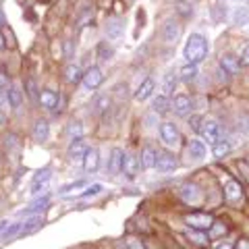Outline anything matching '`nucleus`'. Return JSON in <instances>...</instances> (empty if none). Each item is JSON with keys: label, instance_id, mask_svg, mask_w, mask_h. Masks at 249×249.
Instances as JSON below:
<instances>
[{"label": "nucleus", "instance_id": "nucleus-1", "mask_svg": "<svg viewBox=\"0 0 249 249\" xmlns=\"http://www.w3.org/2000/svg\"><path fill=\"white\" fill-rule=\"evenodd\" d=\"M183 56L189 65H199V62L208 56V40L201 34H191L187 37Z\"/></svg>", "mask_w": 249, "mask_h": 249}, {"label": "nucleus", "instance_id": "nucleus-2", "mask_svg": "<svg viewBox=\"0 0 249 249\" xmlns=\"http://www.w3.org/2000/svg\"><path fill=\"white\" fill-rule=\"evenodd\" d=\"M199 135L204 137V142H208L210 145H214L218 139L222 137V129H220V124H218V121L214 119H204L199 124Z\"/></svg>", "mask_w": 249, "mask_h": 249}, {"label": "nucleus", "instance_id": "nucleus-3", "mask_svg": "<svg viewBox=\"0 0 249 249\" xmlns=\"http://www.w3.org/2000/svg\"><path fill=\"white\" fill-rule=\"evenodd\" d=\"M160 137L168 147H178L181 145V133L173 123H162L160 124Z\"/></svg>", "mask_w": 249, "mask_h": 249}, {"label": "nucleus", "instance_id": "nucleus-4", "mask_svg": "<svg viewBox=\"0 0 249 249\" xmlns=\"http://www.w3.org/2000/svg\"><path fill=\"white\" fill-rule=\"evenodd\" d=\"M185 222L189 224L191 229H197V231H208V229L214 224L212 216H208V214H197V212L185 216Z\"/></svg>", "mask_w": 249, "mask_h": 249}, {"label": "nucleus", "instance_id": "nucleus-5", "mask_svg": "<svg viewBox=\"0 0 249 249\" xmlns=\"http://www.w3.org/2000/svg\"><path fill=\"white\" fill-rule=\"evenodd\" d=\"M224 197L232 206L241 204L243 201V189H241V185L237 181H227V185H224Z\"/></svg>", "mask_w": 249, "mask_h": 249}, {"label": "nucleus", "instance_id": "nucleus-6", "mask_svg": "<svg viewBox=\"0 0 249 249\" xmlns=\"http://www.w3.org/2000/svg\"><path fill=\"white\" fill-rule=\"evenodd\" d=\"M178 196H181V199L187 201V204H197L201 199V193L193 183H185V185L178 187Z\"/></svg>", "mask_w": 249, "mask_h": 249}, {"label": "nucleus", "instance_id": "nucleus-7", "mask_svg": "<svg viewBox=\"0 0 249 249\" xmlns=\"http://www.w3.org/2000/svg\"><path fill=\"white\" fill-rule=\"evenodd\" d=\"M102 81H104V75H102V71H100L98 67H91V69H88V71L83 73V85L88 89L100 88V83Z\"/></svg>", "mask_w": 249, "mask_h": 249}, {"label": "nucleus", "instance_id": "nucleus-8", "mask_svg": "<svg viewBox=\"0 0 249 249\" xmlns=\"http://www.w3.org/2000/svg\"><path fill=\"white\" fill-rule=\"evenodd\" d=\"M162 37H164L166 44H175L181 37V25L175 19H168L164 23V29H162Z\"/></svg>", "mask_w": 249, "mask_h": 249}, {"label": "nucleus", "instance_id": "nucleus-9", "mask_svg": "<svg viewBox=\"0 0 249 249\" xmlns=\"http://www.w3.org/2000/svg\"><path fill=\"white\" fill-rule=\"evenodd\" d=\"M178 162L175 156H170L166 152L158 154V160H156V168H158V173H173V170H177Z\"/></svg>", "mask_w": 249, "mask_h": 249}, {"label": "nucleus", "instance_id": "nucleus-10", "mask_svg": "<svg viewBox=\"0 0 249 249\" xmlns=\"http://www.w3.org/2000/svg\"><path fill=\"white\" fill-rule=\"evenodd\" d=\"M89 147H85V143L81 139H71V145H69V160L71 162H83L85 154H88Z\"/></svg>", "mask_w": 249, "mask_h": 249}, {"label": "nucleus", "instance_id": "nucleus-11", "mask_svg": "<svg viewBox=\"0 0 249 249\" xmlns=\"http://www.w3.org/2000/svg\"><path fill=\"white\" fill-rule=\"evenodd\" d=\"M123 164H124V152L121 147H114L110 152V160H108V170H110L112 175H119V173H123Z\"/></svg>", "mask_w": 249, "mask_h": 249}, {"label": "nucleus", "instance_id": "nucleus-12", "mask_svg": "<svg viewBox=\"0 0 249 249\" xmlns=\"http://www.w3.org/2000/svg\"><path fill=\"white\" fill-rule=\"evenodd\" d=\"M37 100H40V104H42L44 108H48V110H56L58 102H60L58 93L52 91V89H42L40 96H37Z\"/></svg>", "mask_w": 249, "mask_h": 249}, {"label": "nucleus", "instance_id": "nucleus-13", "mask_svg": "<svg viewBox=\"0 0 249 249\" xmlns=\"http://www.w3.org/2000/svg\"><path fill=\"white\" fill-rule=\"evenodd\" d=\"M52 178V173L48 168H44V170H40L36 177H34V181H31V193H40V191H44L46 189V185H48V181Z\"/></svg>", "mask_w": 249, "mask_h": 249}, {"label": "nucleus", "instance_id": "nucleus-14", "mask_svg": "<svg viewBox=\"0 0 249 249\" xmlns=\"http://www.w3.org/2000/svg\"><path fill=\"white\" fill-rule=\"evenodd\" d=\"M98 166H100V152L96 147H89L88 154H85V158H83V168L88 170V173H96Z\"/></svg>", "mask_w": 249, "mask_h": 249}, {"label": "nucleus", "instance_id": "nucleus-15", "mask_svg": "<svg viewBox=\"0 0 249 249\" xmlns=\"http://www.w3.org/2000/svg\"><path fill=\"white\" fill-rule=\"evenodd\" d=\"M187 154H189L191 160H204L206 158V143L199 142V139H191L189 147H187Z\"/></svg>", "mask_w": 249, "mask_h": 249}, {"label": "nucleus", "instance_id": "nucleus-16", "mask_svg": "<svg viewBox=\"0 0 249 249\" xmlns=\"http://www.w3.org/2000/svg\"><path fill=\"white\" fill-rule=\"evenodd\" d=\"M123 21L121 19H116V17H112V19H108L106 21V27H104V31H106V36L110 37V40H116V37H121L123 36Z\"/></svg>", "mask_w": 249, "mask_h": 249}, {"label": "nucleus", "instance_id": "nucleus-17", "mask_svg": "<svg viewBox=\"0 0 249 249\" xmlns=\"http://www.w3.org/2000/svg\"><path fill=\"white\" fill-rule=\"evenodd\" d=\"M139 164H142V160H137L133 154L124 152V164H123V173L124 175H127V177H135Z\"/></svg>", "mask_w": 249, "mask_h": 249}, {"label": "nucleus", "instance_id": "nucleus-18", "mask_svg": "<svg viewBox=\"0 0 249 249\" xmlns=\"http://www.w3.org/2000/svg\"><path fill=\"white\" fill-rule=\"evenodd\" d=\"M220 67H222L227 73L237 75V73H239V69H241V60L235 58L232 54H224V56L220 58Z\"/></svg>", "mask_w": 249, "mask_h": 249}, {"label": "nucleus", "instance_id": "nucleus-19", "mask_svg": "<svg viewBox=\"0 0 249 249\" xmlns=\"http://www.w3.org/2000/svg\"><path fill=\"white\" fill-rule=\"evenodd\" d=\"M48 135H50V124H48V121L40 119L34 124V139L36 142H46Z\"/></svg>", "mask_w": 249, "mask_h": 249}, {"label": "nucleus", "instance_id": "nucleus-20", "mask_svg": "<svg viewBox=\"0 0 249 249\" xmlns=\"http://www.w3.org/2000/svg\"><path fill=\"white\" fill-rule=\"evenodd\" d=\"M173 110H175V114H178V116H185L187 112L191 110V100L187 98V96H177V98L173 100Z\"/></svg>", "mask_w": 249, "mask_h": 249}, {"label": "nucleus", "instance_id": "nucleus-21", "mask_svg": "<svg viewBox=\"0 0 249 249\" xmlns=\"http://www.w3.org/2000/svg\"><path fill=\"white\" fill-rule=\"evenodd\" d=\"M142 166L143 168H156V160H158V152L154 150V147H143L142 152Z\"/></svg>", "mask_w": 249, "mask_h": 249}, {"label": "nucleus", "instance_id": "nucleus-22", "mask_svg": "<svg viewBox=\"0 0 249 249\" xmlns=\"http://www.w3.org/2000/svg\"><path fill=\"white\" fill-rule=\"evenodd\" d=\"M65 79L69 83H79L83 81V71H81V67L79 65H69L65 69Z\"/></svg>", "mask_w": 249, "mask_h": 249}, {"label": "nucleus", "instance_id": "nucleus-23", "mask_svg": "<svg viewBox=\"0 0 249 249\" xmlns=\"http://www.w3.org/2000/svg\"><path fill=\"white\" fill-rule=\"evenodd\" d=\"M152 91H154V81H152V79H145V81L137 88V91H135V100L143 102V100H147V98L152 96Z\"/></svg>", "mask_w": 249, "mask_h": 249}, {"label": "nucleus", "instance_id": "nucleus-24", "mask_svg": "<svg viewBox=\"0 0 249 249\" xmlns=\"http://www.w3.org/2000/svg\"><path fill=\"white\" fill-rule=\"evenodd\" d=\"M6 96H9V104L13 106V108H19L21 106V102H23V93H21V88L17 83H13L11 88H9V91H6Z\"/></svg>", "mask_w": 249, "mask_h": 249}, {"label": "nucleus", "instance_id": "nucleus-25", "mask_svg": "<svg viewBox=\"0 0 249 249\" xmlns=\"http://www.w3.org/2000/svg\"><path fill=\"white\" fill-rule=\"evenodd\" d=\"M170 106H173V104H170L168 96H164V93H160V96H156V98H154V102H152V108H154V112H158V114L166 112Z\"/></svg>", "mask_w": 249, "mask_h": 249}, {"label": "nucleus", "instance_id": "nucleus-26", "mask_svg": "<svg viewBox=\"0 0 249 249\" xmlns=\"http://www.w3.org/2000/svg\"><path fill=\"white\" fill-rule=\"evenodd\" d=\"M175 88H177V75L170 71V73L164 75V83H162V93L170 98V96H173V91H175Z\"/></svg>", "mask_w": 249, "mask_h": 249}, {"label": "nucleus", "instance_id": "nucleus-27", "mask_svg": "<svg viewBox=\"0 0 249 249\" xmlns=\"http://www.w3.org/2000/svg\"><path fill=\"white\" fill-rule=\"evenodd\" d=\"M212 150H214V156H218V158H222L224 154H229V152L232 150V143L229 142V139L220 137V139H218V142L212 145Z\"/></svg>", "mask_w": 249, "mask_h": 249}, {"label": "nucleus", "instance_id": "nucleus-28", "mask_svg": "<svg viewBox=\"0 0 249 249\" xmlns=\"http://www.w3.org/2000/svg\"><path fill=\"white\" fill-rule=\"evenodd\" d=\"M48 201H50V197L48 196H44V197H40V199H36L34 201V204H31L29 208H25V210H23V216H25V214H31V212H40V210H44L46 206H48Z\"/></svg>", "mask_w": 249, "mask_h": 249}, {"label": "nucleus", "instance_id": "nucleus-29", "mask_svg": "<svg viewBox=\"0 0 249 249\" xmlns=\"http://www.w3.org/2000/svg\"><path fill=\"white\" fill-rule=\"evenodd\" d=\"M197 77V65H189V62H187V65L181 69V79L183 81H193Z\"/></svg>", "mask_w": 249, "mask_h": 249}, {"label": "nucleus", "instance_id": "nucleus-30", "mask_svg": "<svg viewBox=\"0 0 249 249\" xmlns=\"http://www.w3.org/2000/svg\"><path fill=\"white\" fill-rule=\"evenodd\" d=\"M67 133H69V137H71V139H81L83 137V124L79 121H73L67 127Z\"/></svg>", "mask_w": 249, "mask_h": 249}, {"label": "nucleus", "instance_id": "nucleus-31", "mask_svg": "<svg viewBox=\"0 0 249 249\" xmlns=\"http://www.w3.org/2000/svg\"><path fill=\"white\" fill-rule=\"evenodd\" d=\"M249 21V11L247 9H237L235 13H232V23L235 25H243V23Z\"/></svg>", "mask_w": 249, "mask_h": 249}, {"label": "nucleus", "instance_id": "nucleus-32", "mask_svg": "<svg viewBox=\"0 0 249 249\" xmlns=\"http://www.w3.org/2000/svg\"><path fill=\"white\" fill-rule=\"evenodd\" d=\"M23 227H25V222H15V224H11V227H6V231L2 232V237L4 239H11V237L17 235V232H21Z\"/></svg>", "mask_w": 249, "mask_h": 249}, {"label": "nucleus", "instance_id": "nucleus-33", "mask_svg": "<svg viewBox=\"0 0 249 249\" xmlns=\"http://www.w3.org/2000/svg\"><path fill=\"white\" fill-rule=\"evenodd\" d=\"M104 191V185H100V183H93L89 185L88 189H85L83 193H79V197H89V196H98V193H102Z\"/></svg>", "mask_w": 249, "mask_h": 249}, {"label": "nucleus", "instance_id": "nucleus-34", "mask_svg": "<svg viewBox=\"0 0 249 249\" xmlns=\"http://www.w3.org/2000/svg\"><path fill=\"white\" fill-rule=\"evenodd\" d=\"M98 56L102 58V60H108V58L112 56V48H110V46H108L106 42H102V44L98 46Z\"/></svg>", "mask_w": 249, "mask_h": 249}, {"label": "nucleus", "instance_id": "nucleus-35", "mask_svg": "<svg viewBox=\"0 0 249 249\" xmlns=\"http://www.w3.org/2000/svg\"><path fill=\"white\" fill-rule=\"evenodd\" d=\"M108 106H110V100H108V96H104V98H98V102H96V112L98 114H102V112H106L108 110Z\"/></svg>", "mask_w": 249, "mask_h": 249}, {"label": "nucleus", "instance_id": "nucleus-36", "mask_svg": "<svg viewBox=\"0 0 249 249\" xmlns=\"http://www.w3.org/2000/svg\"><path fill=\"white\" fill-rule=\"evenodd\" d=\"M187 237H189L191 241H196V243L197 245H206V237H204V232H197V229L196 231H189V232H187Z\"/></svg>", "mask_w": 249, "mask_h": 249}, {"label": "nucleus", "instance_id": "nucleus-37", "mask_svg": "<svg viewBox=\"0 0 249 249\" xmlns=\"http://www.w3.org/2000/svg\"><path fill=\"white\" fill-rule=\"evenodd\" d=\"M83 185H85V181H75V183H69V185H65V187H60V193H62V196H67L69 191H77V189H81Z\"/></svg>", "mask_w": 249, "mask_h": 249}, {"label": "nucleus", "instance_id": "nucleus-38", "mask_svg": "<svg viewBox=\"0 0 249 249\" xmlns=\"http://www.w3.org/2000/svg\"><path fill=\"white\" fill-rule=\"evenodd\" d=\"M222 232H227V227L220 222H214L212 227H210V237H218V235H222Z\"/></svg>", "mask_w": 249, "mask_h": 249}, {"label": "nucleus", "instance_id": "nucleus-39", "mask_svg": "<svg viewBox=\"0 0 249 249\" xmlns=\"http://www.w3.org/2000/svg\"><path fill=\"white\" fill-rule=\"evenodd\" d=\"M11 83H9V75H6V71L2 67H0V89H9Z\"/></svg>", "mask_w": 249, "mask_h": 249}, {"label": "nucleus", "instance_id": "nucleus-40", "mask_svg": "<svg viewBox=\"0 0 249 249\" xmlns=\"http://www.w3.org/2000/svg\"><path fill=\"white\" fill-rule=\"evenodd\" d=\"M127 245H129V249H147L142 241H137V239H127Z\"/></svg>", "mask_w": 249, "mask_h": 249}, {"label": "nucleus", "instance_id": "nucleus-41", "mask_svg": "<svg viewBox=\"0 0 249 249\" xmlns=\"http://www.w3.org/2000/svg\"><path fill=\"white\" fill-rule=\"evenodd\" d=\"M6 106H9V96L4 89H0V110H6Z\"/></svg>", "mask_w": 249, "mask_h": 249}, {"label": "nucleus", "instance_id": "nucleus-42", "mask_svg": "<svg viewBox=\"0 0 249 249\" xmlns=\"http://www.w3.org/2000/svg\"><path fill=\"white\" fill-rule=\"evenodd\" d=\"M241 62H243V65H249V44L243 46V50H241Z\"/></svg>", "mask_w": 249, "mask_h": 249}, {"label": "nucleus", "instance_id": "nucleus-43", "mask_svg": "<svg viewBox=\"0 0 249 249\" xmlns=\"http://www.w3.org/2000/svg\"><path fill=\"white\" fill-rule=\"evenodd\" d=\"M88 19H91V11H89V9L85 11V13L81 15V17H79V19H77V25H79V27H83V23L88 21Z\"/></svg>", "mask_w": 249, "mask_h": 249}, {"label": "nucleus", "instance_id": "nucleus-44", "mask_svg": "<svg viewBox=\"0 0 249 249\" xmlns=\"http://www.w3.org/2000/svg\"><path fill=\"white\" fill-rule=\"evenodd\" d=\"M27 93H29V98H36L37 96V93H36V83L34 81H27Z\"/></svg>", "mask_w": 249, "mask_h": 249}, {"label": "nucleus", "instance_id": "nucleus-45", "mask_svg": "<svg viewBox=\"0 0 249 249\" xmlns=\"http://www.w3.org/2000/svg\"><path fill=\"white\" fill-rule=\"evenodd\" d=\"M191 6L189 4H185V2H181V4H178V13H183V15H191Z\"/></svg>", "mask_w": 249, "mask_h": 249}, {"label": "nucleus", "instance_id": "nucleus-46", "mask_svg": "<svg viewBox=\"0 0 249 249\" xmlns=\"http://www.w3.org/2000/svg\"><path fill=\"white\" fill-rule=\"evenodd\" d=\"M214 249H232V247H231V243H227V241H218L214 245Z\"/></svg>", "mask_w": 249, "mask_h": 249}, {"label": "nucleus", "instance_id": "nucleus-47", "mask_svg": "<svg viewBox=\"0 0 249 249\" xmlns=\"http://www.w3.org/2000/svg\"><path fill=\"white\" fill-rule=\"evenodd\" d=\"M237 249H249V243H247V241H241Z\"/></svg>", "mask_w": 249, "mask_h": 249}, {"label": "nucleus", "instance_id": "nucleus-48", "mask_svg": "<svg viewBox=\"0 0 249 249\" xmlns=\"http://www.w3.org/2000/svg\"><path fill=\"white\" fill-rule=\"evenodd\" d=\"M6 227H9V222H6V220L0 222V231H6Z\"/></svg>", "mask_w": 249, "mask_h": 249}, {"label": "nucleus", "instance_id": "nucleus-49", "mask_svg": "<svg viewBox=\"0 0 249 249\" xmlns=\"http://www.w3.org/2000/svg\"><path fill=\"white\" fill-rule=\"evenodd\" d=\"M2 25H4V13L0 11V27H2Z\"/></svg>", "mask_w": 249, "mask_h": 249}, {"label": "nucleus", "instance_id": "nucleus-50", "mask_svg": "<svg viewBox=\"0 0 249 249\" xmlns=\"http://www.w3.org/2000/svg\"><path fill=\"white\" fill-rule=\"evenodd\" d=\"M4 48V37H2V34H0V50Z\"/></svg>", "mask_w": 249, "mask_h": 249}]
</instances>
